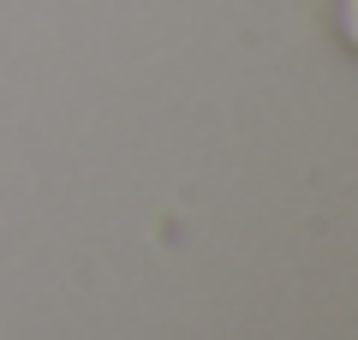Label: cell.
Returning <instances> with one entry per match:
<instances>
[{
    "label": "cell",
    "mask_w": 358,
    "mask_h": 340,
    "mask_svg": "<svg viewBox=\"0 0 358 340\" xmlns=\"http://www.w3.org/2000/svg\"><path fill=\"white\" fill-rule=\"evenodd\" d=\"M334 30H341V42L358 54V0H334Z\"/></svg>",
    "instance_id": "cell-1"
}]
</instances>
